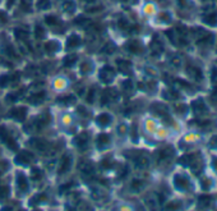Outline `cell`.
<instances>
[{
    "label": "cell",
    "instance_id": "obj_2",
    "mask_svg": "<svg viewBox=\"0 0 217 211\" xmlns=\"http://www.w3.org/2000/svg\"><path fill=\"white\" fill-rule=\"evenodd\" d=\"M115 78V71L114 68H111L109 65H105L103 68L100 71V79L103 82V83H110L112 79Z\"/></svg>",
    "mask_w": 217,
    "mask_h": 211
},
{
    "label": "cell",
    "instance_id": "obj_23",
    "mask_svg": "<svg viewBox=\"0 0 217 211\" xmlns=\"http://www.w3.org/2000/svg\"><path fill=\"white\" fill-rule=\"evenodd\" d=\"M49 122H50V116H49V114L40 116V119L37 120V128H38V129H41L42 127H45Z\"/></svg>",
    "mask_w": 217,
    "mask_h": 211
},
{
    "label": "cell",
    "instance_id": "obj_43",
    "mask_svg": "<svg viewBox=\"0 0 217 211\" xmlns=\"http://www.w3.org/2000/svg\"><path fill=\"white\" fill-rule=\"evenodd\" d=\"M210 146H211L212 148H217V136H213V137L211 138V141H210Z\"/></svg>",
    "mask_w": 217,
    "mask_h": 211
},
{
    "label": "cell",
    "instance_id": "obj_56",
    "mask_svg": "<svg viewBox=\"0 0 217 211\" xmlns=\"http://www.w3.org/2000/svg\"><path fill=\"white\" fill-rule=\"evenodd\" d=\"M212 165H213V168H215V170H217V157H215V159L212 160Z\"/></svg>",
    "mask_w": 217,
    "mask_h": 211
},
{
    "label": "cell",
    "instance_id": "obj_50",
    "mask_svg": "<svg viewBox=\"0 0 217 211\" xmlns=\"http://www.w3.org/2000/svg\"><path fill=\"white\" fill-rule=\"evenodd\" d=\"M123 86H124V88L125 90H130V88H132V81H125L124 83H123Z\"/></svg>",
    "mask_w": 217,
    "mask_h": 211
},
{
    "label": "cell",
    "instance_id": "obj_28",
    "mask_svg": "<svg viewBox=\"0 0 217 211\" xmlns=\"http://www.w3.org/2000/svg\"><path fill=\"white\" fill-rule=\"evenodd\" d=\"M45 22L49 26H55V24H59V19L56 18L55 15H47L45 18Z\"/></svg>",
    "mask_w": 217,
    "mask_h": 211
},
{
    "label": "cell",
    "instance_id": "obj_12",
    "mask_svg": "<svg viewBox=\"0 0 217 211\" xmlns=\"http://www.w3.org/2000/svg\"><path fill=\"white\" fill-rule=\"evenodd\" d=\"M110 145V137L107 134H100L97 138V146L98 148H105Z\"/></svg>",
    "mask_w": 217,
    "mask_h": 211
},
{
    "label": "cell",
    "instance_id": "obj_5",
    "mask_svg": "<svg viewBox=\"0 0 217 211\" xmlns=\"http://www.w3.org/2000/svg\"><path fill=\"white\" fill-rule=\"evenodd\" d=\"M174 184H175V187L178 189H181V191L188 189L189 185H190L189 181L185 178V177H183V175H176L175 178H174Z\"/></svg>",
    "mask_w": 217,
    "mask_h": 211
},
{
    "label": "cell",
    "instance_id": "obj_47",
    "mask_svg": "<svg viewBox=\"0 0 217 211\" xmlns=\"http://www.w3.org/2000/svg\"><path fill=\"white\" fill-rule=\"evenodd\" d=\"M180 206V204H179V202H171V204H169L166 207L167 209H171V210H174V209H178Z\"/></svg>",
    "mask_w": 217,
    "mask_h": 211
},
{
    "label": "cell",
    "instance_id": "obj_38",
    "mask_svg": "<svg viewBox=\"0 0 217 211\" xmlns=\"http://www.w3.org/2000/svg\"><path fill=\"white\" fill-rule=\"evenodd\" d=\"M147 164H148V160H147V157H139L137 160V165L139 168H143V166H147Z\"/></svg>",
    "mask_w": 217,
    "mask_h": 211
},
{
    "label": "cell",
    "instance_id": "obj_9",
    "mask_svg": "<svg viewBox=\"0 0 217 211\" xmlns=\"http://www.w3.org/2000/svg\"><path fill=\"white\" fill-rule=\"evenodd\" d=\"M112 95H118L116 94V91L115 90H111V88H106L105 90V92L102 94V99H101V104L102 105H106V104H109L110 101H112V100H116L115 97H112Z\"/></svg>",
    "mask_w": 217,
    "mask_h": 211
},
{
    "label": "cell",
    "instance_id": "obj_18",
    "mask_svg": "<svg viewBox=\"0 0 217 211\" xmlns=\"http://www.w3.org/2000/svg\"><path fill=\"white\" fill-rule=\"evenodd\" d=\"M118 64H119V69L123 72V73H125V74H128V73H130V68H132V65H130V62H127V60H118Z\"/></svg>",
    "mask_w": 217,
    "mask_h": 211
},
{
    "label": "cell",
    "instance_id": "obj_41",
    "mask_svg": "<svg viewBox=\"0 0 217 211\" xmlns=\"http://www.w3.org/2000/svg\"><path fill=\"white\" fill-rule=\"evenodd\" d=\"M103 9L102 6H92V8H87V12L88 13H94V12H101Z\"/></svg>",
    "mask_w": 217,
    "mask_h": 211
},
{
    "label": "cell",
    "instance_id": "obj_54",
    "mask_svg": "<svg viewBox=\"0 0 217 211\" xmlns=\"http://www.w3.org/2000/svg\"><path fill=\"white\" fill-rule=\"evenodd\" d=\"M133 141H137V128H135V125H133Z\"/></svg>",
    "mask_w": 217,
    "mask_h": 211
},
{
    "label": "cell",
    "instance_id": "obj_33",
    "mask_svg": "<svg viewBox=\"0 0 217 211\" xmlns=\"http://www.w3.org/2000/svg\"><path fill=\"white\" fill-rule=\"evenodd\" d=\"M31 4H32V0H21V8L26 12H28L31 9Z\"/></svg>",
    "mask_w": 217,
    "mask_h": 211
},
{
    "label": "cell",
    "instance_id": "obj_53",
    "mask_svg": "<svg viewBox=\"0 0 217 211\" xmlns=\"http://www.w3.org/2000/svg\"><path fill=\"white\" fill-rule=\"evenodd\" d=\"M15 100H17L15 95H12V94H9V95H8V101H12V103H14Z\"/></svg>",
    "mask_w": 217,
    "mask_h": 211
},
{
    "label": "cell",
    "instance_id": "obj_15",
    "mask_svg": "<svg viewBox=\"0 0 217 211\" xmlns=\"http://www.w3.org/2000/svg\"><path fill=\"white\" fill-rule=\"evenodd\" d=\"M45 91H40L37 94H33L32 97H30V101L32 104H41L43 100H45Z\"/></svg>",
    "mask_w": 217,
    "mask_h": 211
},
{
    "label": "cell",
    "instance_id": "obj_46",
    "mask_svg": "<svg viewBox=\"0 0 217 211\" xmlns=\"http://www.w3.org/2000/svg\"><path fill=\"white\" fill-rule=\"evenodd\" d=\"M90 69H91V67L88 65V63H84V64H82V67H81V71H82L83 73L90 72Z\"/></svg>",
    "mask_w": 217,
    "mask_h": 211
},
{
    "label": "cell",
    "instance_id": "obj_57",
    "mask_svg": "<svg viewBox=\"0 0 217 211\" xmlns=\"http://www.w3.org/2000/svg\"><path fill=\"white\" fill-rule=\"evenodd\" d=\"M13 3H14V0H8V6L10 8V6L13 5Z\"/></svg>",
    "mask_w": 217,
    "mask_h": 211
},
{
    "label": "cell",
    "instance_id": "obj_24",
    "mask_svg": "<svg viewBox=\"0 0 217 211\" xmlns=\"http://www.w3.org/2000/svg\"><path fill=\"white\" fill-rule=\"evenodd\" d=\"M152 49H153L155 54L162 51V44H161V41H160L157 37H155V41L152 42Z\"/></svg>",
    "mask_w": 217,
    "mask_h": 211
},
{
    "label": "cell",
    "instance_id": "obj_37",
    "mask_svg": "<svg viewBox=\"0 0 217 211\" xmlns=\"http://www.w3.org/2000/svg\"><path fill=\"white\" fill-rule=\"evenodd\" d=\"M94 92H96L94 88H91L88 91V95H87V103H88V104H92L94 101Z\"/></svg>",
    "mask_w": 217,
    "mask_h": 211
},
{
    "label": "cell",
    "instance_id": "obj_26",
    "mask_svg": "<svg viewBox=\"0 0 217 211\" xmlns=\"http://www.w3.org/2000/svg\"><path fill=\"white\" fill-rule=\"evenodd\" d=\"M14 33H15V36H17V39H19V40H26L28 37V32L27 31H23V30H19V28H17L15 31H14Z\"/></svg>",
    "mask_w": 217,
    "mask_h": 211
},
{
    "label": "cell",
    "instance_id": "obj_13",
    "mask_svg": "<svg viewBox=\"0 0 217 211\" xmlns=\"http://www.w3.org/2000/svg\"><path fill=\"white\" fill-rule=\"evenodd\" d=\"M96 122H97V124H100V125H102V127H106V125H109V124L111 123V116H110L109 114H106V113L100 114V115L97 116Z\"/></svg>",
    "mask_w": 217,
    "mask_h": 211
},
{
    "label": "cell",
    "instance_id": "obj_20",
    "mask_svg": "<svg viewBox=\"0 0 217 211\" xmlns=\"http://www.w3.org/2000/svg\"><path fill=\"white\" fill-rule=\"evenodd\" d=\"M59 45H58V42H55V41H50V42H47V44L45 45V50L47 53H50V54H53V53H56L58 50H59Z\"/></svg>",
    "mask_w": 217,
    "mask_h": 211
},
{
    "label": "cell",
    "instance_id": "obj_3",
    "mask_svg": "<svg viewBox=\"0 0 217 211\" xmlns=\"http://www.w3.org/2000/svg\"><path fill=\"white\" fill-rule=\"evenodd\" d=\"M27 108L26 106H21V108H14L13 110H10V115L14 118V119L17 120H24L26 119V116H27Z\"/></svg>",
    "mask_w": 217,
    "mask_h": 211
},
{
    "label": "cell",
    "instance_id": "obj_8",
    "mask_svg": "<svg viewBox=\"0 0 217 211\" xmlns=\"http://www.w3.org/2000/svg\"><path fill=\"white\" fill-rule=\"evenodd\" d=\"M72 166V157L69 155H65L60 163V168H59V174H64L66 173Z\"/></svg>",
    "mask_w": 217,
    "mask_h": 211
},
{
    "label": "cell",
    "instance_id": "obj_52",
    "mask_svg": "<svg viewBox=\"0 0 217 211\" xmlns=\"http://www.w3.org/2000/svg\"><path fill=\"white\" fill-rule=\"evenodd\" d=\"M0 19H2L3 22H6V21H8V17L5 15V13H3V12H0Z\"/></svg>",
    "mask_w": 217,
    "mask_h": 211
},
{
    "label": "cell",
    "instance_id": "obj_45",
    "mask_svg": "<svg viewBox=\"0 0 217 211\" xmlns=\"http://www.w3.org/2000/svg\"><path fill=\"white\" fill-rule=\"evenodd\" d=\"M160 18H161V21H166V22H169V21L171 19V17H170L169 13H162Z\"/></svg>",
    "mask_w": 217,
    "mask_h": 211
},
{
    "label": "cell",
    "instance_id": "obj_49",
    "mask_svg": "<svg viewBox=\"0 0 217 211\" xmlns=\"http://www.w3.org/2000/svg\"><path fill=\"white\" fill-rule=\"evenodd\" d=\"M119 26H120V28H128V22L125 19H120L119 21Z\"/></svg>",
    "mask_w": 217,
    "mask_h": 211
},
{
    "label": "cell",
    "instance_id": "obj_21",
    "mask_svg": "<svg viewBox=\"0 0 217 211\" xmlns=\"http://www.w3.org/2000/svg\"><path fill=\"white\" fill-rule=\"evenodd\" d=\"M58 103L64 104V105H72V104L75 103V97L73 95H69V96H65V97H59Z\"/></svg>",
    "mask_w": 217,
    "mask_h": 211
},
{
    "label": "cell",
    "instance_id": "obj_11",
    "mask_svg": "<svg viewBox=\"0 0 217 211\" xmlns=\"http://www.w3.org/2000/svg\"><path fill=\"white\" fill-rule=\"evenodd\" d=\"M81 45V37L78 35H72L66 41V47L68 49H72V47H77Z\"/></svg>",
    "mask_w": 217,
    "mask_h": 211
},
{
    "label": "cell",
    "instance_id": "obj_35",
    "mask_svg": "<svg viewBox=\"0 0 217 211\" xmlns=\"http://www.w3.org/2000/svg\"><path fill=\"white\" fill-rule=\"evenodd\" d=\"M63 9L65 12H73L75 9L74 6V3L73 2H66V3H63Z\"/></svg>",
    "mask_w": 217,
    "mask_h": 211
},
{
    "label": "cell",
    "instance_id": "obj_10",
    "mask_svg": "<svg viewBox=\"0 0 217 211\" xmlns=\"http://www.w3.org/2000/svg\"><path fill=\"white\" fill-rule=\"evenodd\" d=\"M128 50L130 53H134V54H139L143 51V47L138 41H130L128 42Z\"/></svg>",
    "mask_w": 217,
    "mask_h": 211
},
{
    "label": "cell",
    "instance_id": "obj_4",
    "mask_svg": "<svg viewBox=\"0 0 217 211\" xmlns=\"http://www.w3.org/2000/svg\"><path fill=\"white\" fill-rule=\"evenodd\" d=\"M31 157H33V155L28 151H22L21 154H18L15 156V163L18 165H28L31 163Z\"/></svg>",
    "mask_w": 217,
    "mask_h": 211
},
{
    "label": "cell",
    "instance_id": "obj_7",
    "mask_svg": "<svg viewBox=\"0 0 217 211\" xmlns=\"http://www.w3.org/2000/svg\"><path fill=\"white\" fill-rule=\"evenodd\" d=\"M192 109H193V112L197 114V115H199V114H206L208 110H207V108H206V105H204V103L201 100V99H198V100H195L194 103L192 104Z\"/></svg>",
    "mask_w": 217,
    "mask_h": 211
},
{
    "label": "cell",
    "instance_id": "obj_6",
    "mask_svg": "<svg viewBox=\"0 0 217 211\" xmlns=\"http://www.w3.org/2000/svg\"><path fill=\"white\" fill-rule=\"evenodd\" d=\"M88 141H90V138H88V134H87V133H82V134H79L78 137L74 138V143H75V145L79 147L81 150H86V148H87Z\"/></svg>",
    "mask_w": 217,
    "mask_h": 211
},
{
    "label": "cell",
    "instance_id": "obj_42",
    "mask_svg": "<svg viewBox=\"0 0 217 211\" xmlns=\"http://www.w3.org/2000/svg\"><path fill=\"white\" fill-rule=\"evenodd\" d=\"M6 53L9 54L10 56H13V58H18V55L15 54V51L13 50V47H12V46H8V47H6Z\"/></svg>",
    "mask_w": 217,
    "mask_h": 211
},
{
    "label": "cell",
    "instance_id": "obj_1",
    "mask_svg": "<svg viewBox=\"0 0 217 211\" xmlns=\"http://www.w3.org/2000/svg\"><path fill=\"white\" fill-rule=\"evenodd\" d=\"M0 141H2L3 143H5V145L9 147L10 150H17L18 148V143H17V141L10 136L9 132L6 131L5 127H0Z\"/></svg>",
    "mask_w": 217,
    "mask_h": 211
},
{
    "label": "cell",
    "instance_id": "obj_36",
    "mask_svg": "<svg viewBox=\"0 0 217 211\" xmlns=\"http://www.w3.org/2000/svg\"><path fill=\"white\" fill-rule=\"evenodd\" d=\"M9 81H10L9 75L3 74L2 77H0V87H6V86H8V83H9Z\"/></svg>",
    "mask_w": 217,
    "mask_h": 211
},
{
    "label": "cell",
    "instance_id": "obj_17",
    "mask_svg": "<svg viewBox=\"0 0 217 211\" xmlns=\"http://www.w3.org/2000/svg\"><path fill=\"white\" fill-rule=\"evenodd\" d=\"M203 22L210 24V26H216L217 24V14L216 13H210L206 17H203Z\"/></svg>",
    "mask_w": 217,
    "mask_h": 211
},
{
    "label": "cell",
    "instance_id": "obj_44",
    "mask_svg": "<svg viewBox=\"0 0 217 211\" xmlns=\"http://www.w3.org/2000/svg\"><path fill=\"white\" fill-rule=\"evenodd\" d=\"M187 110H188L187 105H178V106H176V112H178V113H185Z\"/></svg>",
    "mask_w": 217,
    "mask_h": 211
},
{
    "label": "cell",
    "instance_id": "obj_25",
    "mask_svg": "<svg viewBox=\"0 0 217 211\" xmlns=\"http://www.w3.org/2000/svg\"><path fill=\"white\" fill-rule=\"evenodd\" d=\"M46 200V195H42V193H40V195H37V196H34L33 198H32V201H31V205H38L40 202H43Z\"/></svg>",
    "mask_w": 217,
    "mask_h": 211
},
{
    "label": "cell",
    "instance_id": "obj_34",
    "mask_svg": "<svg viewBox=\"0 0 217 211\" xmlns=\"http://www.w3.org/2000/svg\"><path fill=\"white\" fill-rule=\"evenodd\" d=\"M170 155H172V150H170V148H165V150H162L161 152H160V160L169 159Z\"/></svg>",
    "mask_w": 217,
    "mask_h": 211
},
{
    "label": "cell",
    "instance_id": "obj_39",
    "mask_svg": "<svg viewBox=\"0 0 217 211\" xmlns=\"http://www.w3.org/2000/svg\"><path fill=\"white\" fill-rule=\"evenodd\" d=\"M142 181H138V179H134L133 181V183H132V187H133V189H141L142 188Z\"/></svg>",
    "mask_w": 217,
    "mask_h": 211
},
{
    "label": "cell",
    "instance_id": "obj_29",
    "mask_svg": "<svg viewBox=\"0 0 217 211\" xmlns=\"http://www.w3.org/2000/svg\"><path fill=\"white\" fill-rule=\"evenodd\" d=\"M37 6H38V9H40V10L49 9V8H50V0H38Z\"/></svg>",
    "mask_w": 217,
    "mask_h": 211
},
{
    "label": "cell",
    "instance_id": "obj_31",
    "mask_svg": "<svg viewBox=\"0 0 217 211\" xmlns=\"http://www.w3.org/2000/svg\"><path fill=\"white\" fill-rule=\"evenodd\" d=\"M34 35H36L37 39H42L43 36H45V30H43L40 24H37V26L34 27Z\"/></svg>",
    "mask_w": 217,
    "mask_h": 211
},
{
    "label": "cell",
    "instance_id": "obj_14",
    "mask_svg": "<svg viewBox=\"0 0 217 211\" xmlns=\"http://www.w3.org/2000/svg\"><path fill=\"white\" fill-rule=\"evenodd\" d=\"M187 72L192 75L193 78H195L197 81H201L202 79V72L199 68H197V67H193V65H190L189 68L187 69Z\"/></svg>",
    "mask_w": 217,
    "mask_h": 211
},
{
    "label": "cell",
    "instance_id": "obj_22",
    "mask_svg": "<svg viewBox=\"0 0 217 211\" xmlns=\"http://www.w3.org/2000/svg\"><path fill=\"white\" fill-rule=\"evenodd\" d=\"M77 60H78V56H77L75 54L66 55V56L64 58V65H65V67H72Z\"/></svg>",
    "mask_w": 217,
    "mask_h": 211
},
{
    "label": "cell",
    "instance_id": "obj_30",
    "mask_svg": "<svg viewBox=\"0 0 217 211\" xmlns=\"http://www.w3.org/2000/svg\"><path fill=\"white\" fill-rule=\"evenodd\" d=\"M31 174H32V178H33L34 181H38L40 178H42V175H43L42 170H40V169H37V168H33L32 172H31Z\"/></svg>",
    "mask_w": 217,
    "mask_h": 211
},
{
    "label": "cell",
    "instance_id": "obj_55",
    "mask_svg": "<svg viewBox=\"0 0 217 211\" xmlns=\"http://www.w3.org/2000/svg\"><path fill=\"white\" fill-rule=\"evenodd\" d=\"M119 132L123 134V133H125L127 132V128H125V125H120V128H119Z\"/></svg>",
    "mask_w": 217,
    "mask_h": 211
},
{
    "label": "cell",
    "instance_id": "obj_16",
    "mask_svg": "<svg viewBox=\"0 0 217 211\" xmlns=\"http://www.w3.org/2000/svg\"><path fill=\"white\" fill-rule=\"evenodd\" d=\"M17 184H18V188H19L22 192H27V191H28V182H27V179H26L24 175H19V177H18Z\"/></svg>",
    "mask_w": 217,
    "mask_h": 211
},
{
    "label": "cell",
    "instance_id": "obj_40",
    "mask_svg": "<svg viewBox=\"0 0 217 211\" xmlns=\"http://www.w3.org/2000/svg\"><path fill=\"white\" fill-rule=\"evenodd\" d=\"M73 183L70 182V183H66V184H64V185H62V187H60V193H64V192H66L69 188H70V187H73Z\"/></svg>",
    "mask_w": 217,
    "mask_h": 211
},
{
    "label": "cell",
    "instance_id": "obj_27",
    "mask_svg": "<svg viewBox=\"0 0 217 211\" xmlns=\"http://www.w3.org/2000/svg\"><path fill=\"white\" fill-rule=\"evenodd\" d=\"M212 202V197H210V196H202V197H199V206H202V207H204V206H208Z\"/></svg>",
    "mask_w": 217,
    "mask_h": 211
},
{
    "label": "cell",
    "instance_id": "obj_48",
    "mask_svg": "<svg viewBox=\"0 0 217 211\" xmlns=\"http://www.w3.org/2000/svg\"><path fill=\"white\" fill-rule=\"evenodd\" d=\"M166 35H167V37L171 40L172 44H176V40H175V37H174V35H172V31H167Z\"/></svg>",
    "mask_w": 217,
    "mask_h": 211
},
{
    "label": "cell",
    "instance_id": "obj_51",
    "mask_svg": "<svg viewBox=\"0 0 217 211\" xmlns=\"http://www.w3.org/2000/svg\"><path fill=\"white\" fill-rule=\"evenodd\" d=\"M78 112H79L81 114H86V115H88V112H87L86 109H84V108H82V106L78 108Z\"/></svg>",
    "mask_w": 217,
    "mask_h": 211
},
{
    "label": "cell",
    "instance_id": "obj_19",
    "mask_svg": "<svg viewBox=\"0 0 217 211\" xmlns=\"http://www.w3.org/2000/svg\"><path fill=\"white\" fill-rule=\"evenodd\" d=\"M31 145L33 147H36L37 150H45L47 147V142L46 141H42V140H31Z\"/></svg>",
    "mask_w": 217,
    "mask_h": 211
},
{
    "label": "cell",
    "instance_id": "obj_32",
    "mask_svg": "<svg viewBox=\"0 0 217 211\" xmlns=\"http://www.w3.org/2000/svg\"><path fill=\"white\" fill-rule=\"evenodd\" d=\"M8 196H9V188L6 185H0V200L6 198Z\"/></svg>",
    "mask_w": 217,
    "mask_h": 211
}]
</instances>
